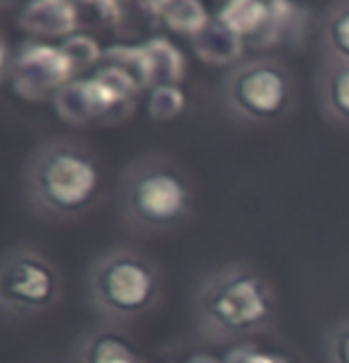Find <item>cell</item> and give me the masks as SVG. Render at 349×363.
<instances>
[{
	"label": "cell",
	"mask_w": 349,
	"mask_h": 363,
	"mask_svg": "<svg viewBox=\"0 0 349 363\" xmlns=\"http://www.w3.org/2000/svg\"><path fill=\"white\" fill-rule=\"evenodd\" d=\"M100 164L86 145L70 138L43 143L24 169V195L38 216L74 221L88 214L100 197Z\"/></svg>",
	"instance_id": "6da1fadb"
},
{
	"label": "cell",
	"mask_w": 349,
	"mask_h": 363,
	"mask_svg": "<svg viewBox=\"0 0 349 363\" xmlns=\"http://www.w3.org/2000/svg\"><path fill=\"white\" fill-rule=\"evenodd\" d=\"M160 278L155 266L135 250L112 247L91 262L86 297L95 316L107 323H126L155 304Z\"/></svg>",
	"instance_id": "7a4b0ae2"
},
{
	"label": "cell",
	"mask_w": 349,
	"mask_h": 363,
	"mask_svg": "<svg viewBox=\"0 0 349 363\" xmlns=\"http://www.w3.org/2000/svg\"><path fill=\"white\" fill-rule=\"evenodd\" d=\"M62 276L52 259L33 247H12L0 257V313L36 318L57 306Z\"/></svg>",
	"instance_id": "3957f363"
},
{
	"label": "cell",
	"mask_w": 349,
	"mask_h": 363,
	"mask_svg": "<svg viewBox=\"0 0 349 363\" xmlns=\"http://www.w3.org/2000/svg\"><path fill=\"white\" fill-rule=\"evenodd\" d=\"M188 202L186 181L167 164H138L121 181V211L135 228H169L186 216Z\"/></svg>",
	"instance_id": "277c9868"
},
{
	"label": "cell",
	"mask_w": 349,
	"mask_h": 363,
	"mask_svg": "<svg viewBox=\"0 0 349 363\" xmlns=\"http://www.w3.org/2000/svg\"><path fill=\"white\" fill-rule=\"evenodd\" d=\"M204 311L226 330H245L262 323L269 313V301L257 278H228L207 294Z\"/></svg>",
	"instance_id": "5b68a950"
},
{
	"label": "cell",
	"mask_w": 349,
	"mask_h": 363,
	"mask_svg": "<svg viewBox=\"0 0 349 363\" xmlns=\"http://www.w3.org/2000/svg\"><path fill=\"white\" fill-rule=\"evenodd\" d=\"M233 100L248 114L269 119L287 105V81L273 67H252L236 79Z\"/></svg>",
	"instance_id": "8992f818"
},
{
	"label": "cell",
	"mask_w": 349,
	"mask_h": 363,
	"mask_svg": "<svg viewBox=\"0 0 349 363\" xmlns=\"http://www.w3.org/2000/svg\"><path fill=\"white\" fill-rule=\"evenodd\" d=\"M81 363H143L138 352L112 333L86 335L81 345Z\"/></svg>",
	"instance_id": "52a82bcc"
},
{
	"label": "cell",
	"mask_w": 349,
	"mask_h": 363,
	"mask_svg": "<svg viewBox=\"0 0 349 363\" xmlns=\"http://www.w3.org/2000/svg\"><path fill=\"white\" fill-rule=\"evenodd\" d=\"M331 102L335 112L349 119V67L340 69L331 81Z\"/></svg>",
	"instance_id": "ba28073f"
},
{
	"label": "cell",
	"mask_w": 349,
	"mask_h": 363,
	"mask_svg": "<svg viewBox=\"0 0 349 363\" xmlns=\"http://www.w3.org/2000/svg\"><path fill=\"white\" fill-rule=\"evenodd\" d=\"M331 43L342 57L349 60V10L340 12L331 24Z\"/></svg>",
	"instance_id": "9c48e42d"
},
{
	"label": "cell",
	"mask_w": 349,
	"mask_h": 363,
	"mask_svg": "<svg viewBox=\"0 0 349 363\" xmlns=\"http://www.w3.org/2000/svg\"><path fill=\"white\" fill-rule=\"evenodd\" d=\"M238 363H285L283 361V356H278V354H266V352H245L243 354V359L238 361Z\"/></svg>",
	"instance_id": "30bf717a"
},
{
	"label": "cell",
	"mask_w": 349,
	"mask_h": 363,
	"mask_svg": "<svg viewBox=\"0 0 349 363\" xmlns=\"http://www.w3.org/2000/svg\"><path fill=\"white\" fill-rule=\"evenodd\" d=\"M335 359L338 363H349V330H345L335 342Z\"/></svg>",
	"instance_id": "8fae6325"
}]
</instances>
